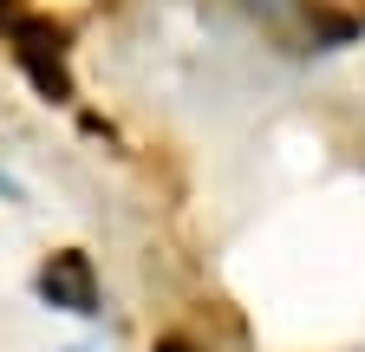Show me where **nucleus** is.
<instances>
[{
	"mask_svg": "<svg viewBox=\"0 0 365 352\" xmlns=\"http://www.w3.org/2000/svg\"><path fill=\"white\" fill-rule=\"evenodd\" d=\"M39 294L66 306V314H91V300H98V281H91V261L78 248H59L53 261L39 268Z\"/></svg>",
	"mask_w": 365,
	"mask_h": 352,
	"instance_id": "1",
	"label": "nucleus"
},
{
	"mask_svg": "<svg viewBox=\"0 0 365 352\" xmlns=\"http://www.w3.org/2000/svg\"><path fill=\"white\" fill-rule=\"evenodd\" d=\"M20 66H26V78H33L53 105H72V72H66L59 53H20Z\"/></svg>",
	"mask_w": 365,
	"mask_h": 352,
	"instance_id": "2",
	"label": "nucleus"
},
{
	"mask_svg": "<svg viewBox=\"0 0 365 352\" xmlns=\"http://www.w3.org/2000/svg\"><path fill=\"white\" fill-rule=\"evenodd\" d=\"M157 352H190V346H176V339H163V346H157Z\"/></svg>",
	"mask_w": 365,
	"mask_h": 352,
	"instance_id": "3",
	"label": "nucleus"
},
{
	"mask_svg": "<svg viewBox=\"0 0 365 352\" xmlns=\"http://www.w3.org/2000/svg\"><path fill=\"white\" fill-rule=\"evenodd\" d=\"M0 20H7V0H0Z\"/></svg>",
	"mask_w": 365,
	"mask_h": 352,
	"instance_id": "4",
	"label": "nucleus"
}]
</instances>
